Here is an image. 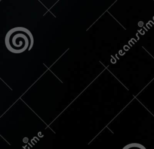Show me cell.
Masks as SVG:
<instances>
[{
	"mask_svg": "<svg viewBox=\"0 0 154 149\" xmlns=\"http://www.w3.org/2000/svg\"><path fill=\"white\" fill-rule=\"evenodd\" d=\"M123 149H146L143 145L137 143H132L126 145Z\"/></svg>",
	"mask_w": 154,
	"mask_h": 149,
	"instance_id": "cell-2",
	"label": "cell"
},
{
	"mask_svg": "<svg viewBox=\"0 0 154 149\" xmlns=\"http://www.w3.org/2000/svg\"><path fill=\"white\" fill-rule=\"evenodd\" d=\"M33 37L31 32L23 27L11 29L6 34L5 44L7 49L13 53H21L29 48H32Z\"/></svg>",
	"mask_w": 154,
	"mask_h": 149,
	"instance_id": "cell-1",
	"label": "cell"
}]
</instances>
